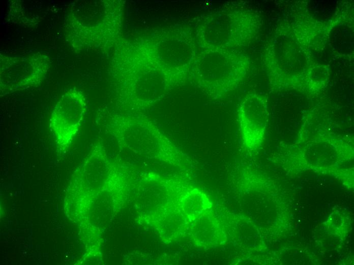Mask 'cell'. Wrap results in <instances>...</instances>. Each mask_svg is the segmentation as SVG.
Segmentation results:
<instances>
[{
  "label": "cell",
  "instance_id": "cell-1",
  "mask_svg": "<svg viewBox=\"0 0 354 265\" xmlns=\"http://www.w3.org/2000/svg\"><path fill=\"white\" fill-rule=\"evenodd\" d=\"M68 94L58 102L50 118V127L61 146L68 145L77 133L82 120L77 99Z\"/></svg>",
  "mask_w": 354,
  "mask_h": 265
}]
</instances>
